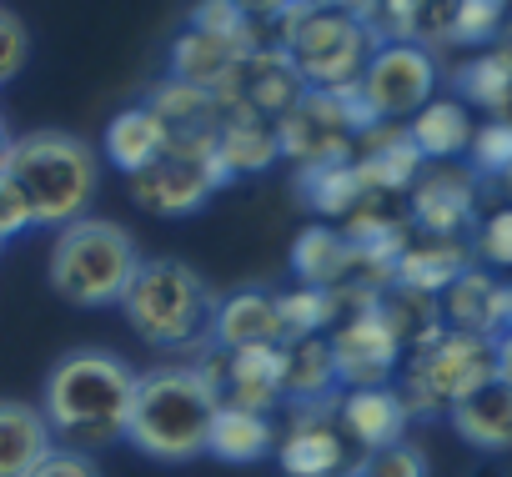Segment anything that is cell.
<instances>
[{
	"instance_id": "obj_17",
	"label": "cell",
	"mask_w": 512,
	"mask_h": 477,
	"mask_svg": "<svg viewBox=\"0 0 512 477\" xmlns=\"http://www.w3.org/2000/svg\"><path fill=\"white\" fill-rule=\"evenodd\" d=\"M292 272L302 287H317V292H367L362 257L342 236V226H322V221L307 226L292 247Z\"/></svg>"
},
{
	"instance_id": "obj_1",
	"label": "cell",
	"mask_w": 512,
	"mask_h": 477,
	"mask_svg": "<svg viewBox=\"0 0 512 477\" xmlns=\"http://www.w3.org/2000/svg\"><path fill=\"white\" fill-rule=\"evenodd\" d=\"M136 367H126L116 352H66L41 387V412L51 422L56 437H66V447L86 452L101 442L126 437V417L136 402Z\"/></svg>"
},
{
	"instance_id": "obj_19",
	"label": "cell",
	"mask_w": 512,
	"mask_h": 477,
	"mask_svg": "<svg viewBox=\"0 0 512 477\" xmlns=\"http://www.w3.org/2000/svg\"><path fill=\"white\" fill-rule=\"evenodd\" d=\"M211 347L241 352V347H282V322H277V292L246 287L216 302V327Z\"/></svg>"
},
{
	"instance_id": "obj_29",
	"label": "cell",
	"mask_w": 512,
	"mask_h": 477,
	"mask_svg": "<svg viewBox=\"0 0 512 477\" xmlns=\"http://www.w3.org/2000/svg\"><path fill=\"white\" fill-rule=\"evenodd\" d=\"M146 106L161 116V126H166L171 136H216V131H221V116H226L221 96L196 91V86H186V81L156 86Z\"/></svg>"
},
{
	"instance_id": "obj_16",
	"label": "cell",
	"mask_w": 512,
	"mask_h": 477,
	"mask_svg": "<svg viewBox=\"0 0 512 477\" xmlns=\"http://www.w3.org/2000/svg\"><path fill=\"white\" fill-rule=\"evenodd\" d=\"M327 407H337V402L292 412V427L277 442V462L287 477H342L347 472V447H342V432L332 427Z\"/></svg>"
},
{
	"instance_id": "obj_28",
	"label": "cell",
	"mask_w": 512,
	"mask_h": 477,
	"mask_svg": "<svg viewBox=\"0 0 512 477\" xmlns=\"http://www.w3.org/2000/svg\"><path fill=\"white\" fill-rule=\"evenodd\" d=\"M206 452L221 462H262L277 452V422L262 412L241 407H216V422L206 432Z\"/></svg>"
},
{
	"instance_id": "obj_36",
	"label": "cell",
	"mask_w": 512,
	"mask_h": 477,
	"mask_svg": "<svg viewBox=\"0 0 512 477\" xmlns=\"http://www.w3.org/2000/svg\"><path fill=\"white\" fill-rule=\"evenodd\" d=\"M26 61H31V31L16 11L0 6V86L16 81L26 71Z\"/></svg>"
},
{
	"instance_id": "obj_38",
	"label": "cell",
	"mask_w": 512,
	"mask_h": 477,
	"mask_svg": "<svg viewBox=\"0 0 512 477\" xmlns=\"http://www.w3.org/2000/svg\"><path fill=\"white\" fill-rule=\"evenodd\" d=\"M36 221H31V206H26V196L0 176V242H11V236H21V231H31Z\"/></svg>"
},
{
	"instance_id": "obj_2",
	"label": "cell",
	"mask_w": 512,
	"mask_h": 477,
	"mask_svg": "<svg viewBox=\"0 0 512 477\" xmlns=\"http://www.w3.org/2000/svg\"><path fill=\"white\" fill-rule=\"evenodd\" d=\"M0 176H6L26 196L36 226H71L96 201L101 156L76 131H56L51 126V131L16 136L6 166H0Z\"/></svg>"
},
{
	"instance_id": "obj_27",
	"label": "cell",
	"mask_w": 512,
	"mask_h": 477,
	"mask_svg": "<svg viewBox=\"0 0 512 477\" xmlns=\"http://www.w3.org/2000/svg\"><path fill=\"white\" fill-rule=\"evenodd\" d=\"M101 146H106V161H111L116 171L136 176V171H146L151 161H161V151L171 146V131L161 126V116H156L151 106H131V111L111 116Z\"/></svg>"
},
{
	"instance_id": "obj_23",
	"label": "cell",
	"mask_w": 512,
	"mask_h": 477,
	"mask_svg": "<svg viewBox=\"0 0 512 477\" xmlns=\"http://www.w3.org/2000/svg\"><path fill=\"white\" fill-rule=\"evenodd\" d=\"M447 422L477 452H512V387H502L492 377L487 387H477L472 397H462L447 412Z\"/></svg>"
},
{
	"instance_id": "obj_18",
	"label": "cell",
	"mask_w": 512,
	"mask_h": 477,
	"mask_svg": "<svg viewBox=\"0 0 512 477\" xmlns=\"http://www.w3.org/2000/svg\"><path fill=\"white\" fill-rule=\"evenodd\" d=\"M412 412L402 407L397 387H347L337 397V427H347V437L362 447V452H377V447H392V442H407Z\"/></svg>"
},
{
	"instance_id": "obj_14",
	"label": "cell",
	"mask_w": 512,
	"mask_h": 477,
	"mask_svg": "<svg viewBox=\"0 0 512 477\" xmlns=\"http://www.w3.org/2000/svg\"><path fill=\"white\" fill-rule=\"evenodd\" d=\"M251 51H256L251 36H221V31H196V26H186V31L176 36V46H171V81H186V86H196V91L221 96Z\"/></svg>"
},
{
	"instance_id": "obj_6",
	"label": "cell",
	"mask_w": 512,
	"mask_h": 477,
	"mask_svg": "<svg viewBox=\"0 0 512 477\" xmlns=\"http://www.w3.org/2000/svg\"><path fill=\"white\" fill-rule=\"evenodd\" d=\"M277 51L287 56V66L297 71V81L307 91H347L362 81L377 41L362 26V16H342V11H322V6H302L282 21Z\"/></svg>"
},
{
	"instance_id": "obj_43",
	"label": "cell",
	"mask_w": 512,
	"mask_h": 477,
	"mask_svg": "<svg viewBox=\"0 0 512 477\" xmlns=\"http://www.w3.org/2000/svg\"><path fill=\"white\" fill-rule=\"evenodd\" d=\"M11 141H16V136L6 131V121H0V166H6V156H11Z\"/></svg>"
},
{
	"instance_id": "obj_25",
	"label": "cell",
	"mask_w": 512,
	"mask_h": 477,
	"mask_svg": "<svg viewBox=\"0 0 512 477\" xmlns=\"http://www.w3.org/2000/svg\"><path fill=\"white\" fill-rule=\"evenodd\" d=\"M282 382H287V402L297 407H322L337 402V352L327 337H302L292 347H282Z\"/></svg>"
},
{
	"instance_id": "obj_37",
	"label": "cell",
	"mask_w": 512,
	"mask_h": 477,
	"mask_svg": "<svg viewBox=\"0 0 512 477\" xmlns=\"http://www.w3.org/2000/svg\"><path fill=\"white\" fill-rule=\"evenodd\" d=\"M186 26H196V31H221V36H251V21L231 6V0H201Z\"/></svg>"
},
{
	"instance_id": "obj_12",
	"label": "cell",
	"mask_w": 512,
	"mask_h": 477,
	"mask_svg": "<svg viewBox=\"0 0 512 477\" xmlns=\"http://www.w3.org/2000/svg\"><path fill=\"white\" fill-rule=\"evenodd\" d=\"M201 372H206V382H211V392H216L221 407H241V412L272 417V407L287 402L282 347H241V352L211 347L201 357Z\"/></svg>"
},
{
	"instance_id": "obj_24",
	"label": "cell",
	"mask_w": 512,
	"mask_h": 477,
	"mask_svg": "<svg viewBox=\"0 0 512 477\" xmlns=\"http://www.w3.org/2000/svg\"><path fill=\"white\" fill-rule=\"evenodd\" d=\"M216 156H221L226 181H231V176H256V171H267V166L282 156L277 121H262V116H246V111H231V106H226L221 131H216Z\"/></svg>"
},
{
	"instance_id": "obj_3",
	"label": "cell",
	"mask_w": 512,
	"mask_h": 477,
	"mask_svg": "<svg viewBox=\"0 0 512 477\" xmlns=\"http://www.w3.org/2000/svg\"><path fill=\"white\" fill-rule=\"evenodd\" d=\"M216 407L221 402L201 367H151L136 377L126 442L156 462H191L206 452Z\"/></svg>"
},
{
	"instance_id": "obj_30",
	"label": "cell",
	"mask_w": 512,
	"mask_h": 477,
	"mask_svg": "<svg viewBox=\"0 0 512 477\" xmlns=\"http://www.w3.org/2000/svg\"><path fill=\"white\" fill-rule=\"evenodd\" d=\"M457 101L462 106H482L487 121H512V41L467 61L457 71Z\"/></svg>"
},
{
	"instance_id": "obj_11",
	"label": "cell",
	"mask_w": 512,
	"mask_h": 477,
	"mask_svg": "<svg viewBox=\"0 0 512 477\" xmlns=\"http://www.w3.org/2000/svg\"><path fill=\"white\" fill-rule=\"evenodd\" d=\"M372 121H397L407 126L432 96H437V61L427 46L402 41V46H377L362 81H357Z\"/></svg>"
},
{
	"instance_id": "obj_41",
	"label": "cell",
	"mask_w": 512,
	"mask_h": 477,
	"mask_svg": "<svg viewBox=\"0 0 512 477\" xmlns=\"http://www.w3.org/2000/svg\"><path fill=\"white\" fill-rule=\"evenodd\" d=\"M492 367H497V382L512 387V327L502 337H492Z\"/></svg>"
},
{
	"instance_id": "obj_35",
	"label": "cell",
	"mask_w": 512,
	"mask_h": 477,
	"mask_svg": "<svg viewBox=\"0 0 512 477\" xmlns=\"http://www.w3.org/2000/svg\"><path fill=\"white\" fill-rule=\"evenodd\" d=\"M472 257L487 267H512V206H497L472 231Z\"/></svg>"
},
{
	"instance_id": "obj_40",
	"label": "cell",
	"mask_w": 512,
	"mask_h": 477,
	"mask_svg": "<svg viewBox=\"0 0 512 477\" xmlns=\"http://www.w3.org/2000/svg\"><path fill=\"white\" fill-rule=\"evenodd\" d=\"M231 6H236V11L251 21V31H256V26H282V21L302 6V0H231Z\"/></svg>"
},
{
	"instance_id": "obj_13",
	"label": "cell",
	"mask_w": 512,
	"mask_h": 477,
	"mask_svg": "<svg viewBox=\"0 0 512 477\" xmlns=\"http://www.w3.org/2000/svg\"><path fill=\"white\" fill-rule=\"evenodd\" d=\"M407 221L422 236H462L477 226V176L457 166H432L407 191Z\"/></svg>"
},
{
	"instance_id": "obj_10",
	"label": "cell",
	"mask_w": 512,
	"mask_h": 477,
	"mask_svg": "<svg viewBox=\"0 0 512 477\" xmlns=\"http://www.w3.org/2000/svg\"><path fill=\"white\" fill-rule=\"evenodd\" d=\"M342 302H352V312L342 317V327L327 337L337 352V377L347 387H387V377L402 367V332L387 312L382 292H337Z\"/></svg>"
},
{
	"instance_id": "obj_42",
	"label": "cell",
	"mask_w": 512,
	"mask_h": 477,
	"mask_svg": "<svg viewBox=\"0 0 512 477\" xmlns=\"http://www.w3.org/2000/svg\"><path fill=\"white\" fill-rule=\"evenodd\" d=\"M307 6H322V11H342V16H367L372 0H307Z\"/></svg>"
},
{
	"instance_id": "obj_9",
	"label": "cell",
	"mask_w": 512,
	"mask_h": 477,
	"mask_svg": "<svg viewBox=\"0 0 512 477\" xmlns=\"http://www.w3.org/2000/svg\"><path fill=\"white\" fill-rule=\"evenodd\" d=\"M226 186L216 136H171L161 161L131 176V196L151 216H191Z\"/></svg>"
},
{
	"instance_id": "obj_4",
	"label": "cell",
	"mask_w": 512,
	"mask_h": 477,
	"mask_svg": "<svg viewBox=\"0 0 512 477\" xmlns=\"http://www.w3.org/2000/svg\"><path fill=\"white\" fill-rule=\"evenodd\" d=\"M141 262L146 257L136 252V236L126 226L81 216L56 231L46 277H51V292L71 307H121Z\"/></svg>"
},
{
	"instance_id": "obj_34",
	"label": "cell",
	"mask_w": 512,
	"mask_h": 477,
	"mask_svg": "<svg viewBox=\"0 0 512 477\" xmlns=\"http://www.w3.org/2000/svg\"><path fill=\"white\" fill-rule=\"evenodd\" d=\"M352 477H427V457L412 442H392V447L362 452V462L352 467Z\"/></svg>"
},
{
	"instance_id": "obj_33",
	"label": "cell",
	"mask_w": 512,
	"mask_h": 477,
	"mask_svg": "<svg viewBox=\"0 0 512 477\" xmlns=\"http://www.w3.org/2000/svg\"><path fill=\"white\" fill-rule=\"evenodd\" d=\"M467 156H472V176L502 181V176L512 171V121H482V126L472 131Z\"/></svg>"
},
{
	"instance_id": "obj_22",
	"label": "cell",
	"mask_w": 512,
	"mask_h": 477,
	"mask_svg": "<svg viewBox=\"0 0 512 477\" xmlns=\"http://www.w3.org/2000/svg\"><path fill=\"white\" fill-rule=\"evenodd\" d=\"M512 0H422V41L482 46L507 26Z\"/></svg>"
},
{
	"instance_id": "obj_45",
	"label": "cell",
	"mask_w": 512,
	"mask_h": 477,
	"mask_svg": "<svg viewBox=\"0 0 512 477\" xmlns=\"http://www.w3.org/2000/svg\"><path fill=\"white\" fill-rule=\"evenodd\" d=\"M502 186H507V191H512V171H507V176H502Z\"/></svg>"
},
{
	"instance_id": "obj_46",
	"label": "cell",
	"mask_w": 512,
	"mask_h": 477,
	"mask_svg": "<svg viewBox=\"0 0 512 477\" xmlns=\"http://www.w3.org/2000/svg\"><path fill=\"white\" fill-rule=\"evenodd\" d=\"M0 247H6V242H0Z\"/></svg>"
},
{
	"instance_id": "obj_5",
	"label": "cell",
	"mask_w": 512,
	"mask_h": 477,
	"mask_svg": "<svg viewBox=\"0 0 512 477\" xmlns=\"http://www.w3.org/2000/svg\"><path fill=\"white\" fill-rule=\"evenodd\" d=\"M216 292L186 267V262H141L136 282L121 297V317L146 347L166 352H196L211 347L216 327Z\"/></svg>"
},
{
	"instance_id": "obj_39",
	"label": "cell",
	"mask_w": 512,
	"mask_h": 477,
	"mask_svg": "<svg viewBox=\"0 0 512 477\" xmlns=\"http://www.w3.org/2000/svg\"><path fill=\"white\" fill-rule=\"evenodd\" d=\"M31 477H101V467L91 462V452H76V447H56Z\"/></svg>"
},
{
	"instance_id": "obj_44",
	"label": "cell",
	"mask_w": 512,
	"mask_h": 477,
	"mask_svg": "<svg viewBox=\"0 0 512 477\" xmlns=\"http://www.w3.org/2000/svg\"><path fill=\"white\" fill-rule=\"evenodd\" d=\"M507 312H512V282H507Z\"/></svg>"
},
{
	"instance_id": "obj_26",
	"label": "cell",
	"mask_w": 512,
	"mask_h": 477,
	"mask_svg": "<svg viewBox=\"0 0 512 477\" xmlns=\"http://www.w3.org/2000/svg\"><path fill=\"white\" fill-rule=\"evenodd\" d=\"M472 111L457 101V96H432L412 121H407V136H412V146L422 151V161H452V156H462L467 146H472Z\"/></svg>"
},
{
	"instance_id": "obj_21",
	"label": "cell",
	"mask_w": 512,
	"mask_h": 477,
	"mask_svg": "<svg viewBox=\"0 0 512 477\" xmlns=\"http://www.w3.org/2000/svg\"><path fill=\"white\" fill-rule=\"evenodd\" d=\"M467 267H472V247L462 236H417V242H407V252L397 262L392 287H407L417 297H442Z\"/></svg>"
},
{
	"instance_id": "obj_15",
	"label": "cell",
	"mask_w": 512,
	"mask_h": 477,
	"mask_svg": "<svg viewBox=\"0 0 512 477\" xmlns=\"http://www.w3.org/2000/svg\"><path fill=\"white\" fill-rule=\"evenodd\" d=\"M442 327L447 332H467V337H502L512 327L507 312V282H497L487 267H467L442 297H437Z\"/></svg>"
},
{
	"instance_id": "obj_7",
	"label": "cell",
	"mask_w": 512,
	"mask_h": 477,
	"mask_svg": "<svg viewBox=\"0 0 512 477\" xmlns=\"http://www.w3.org/2000/svg\"><path fill=\"white\" fill-rule=\"evenodd\" d=\"M497 377L492 367V342L487 337H467V332H432L427 342H417L402 362V407L417 417L432 412H452L462 397H472L477 387H487Z\"/></svg>"
},
{
	"instance_id": "obj_8",
	"label": "cell",
	"mask_w": 512,
	"mask_h": 477,
	"mask_svg": "<svg viewBox=\"0 0 512 477\" xmlns=\"http://www.w3.org/2000/svg\"><path fill=\"white\" fill-rule=\"evenodd\" d=\"M372 126V111L357 86L347 91H302L292 111L277 121L282 156L297 166H327V161H352L357 136Z\"/></svg>"
},
{
	"instance_id": "obj_31",
	"label": "cell",
	"mask_w": 512,
	"mask_h": 477,
	"mask_svg": "<svg viewBox=\"0 0 512 477\" xmlns=\"http://www.w3.org/2000/svg\"><path fill=\"white\" fill-rule=\"evenodd\" d=\"M297 186H302V201L317 211V216H352L367 196H362V181H357V171H352V161H327V166H302V176H297Z\"/></svg>"
},
{
	"instance_id": "obj_20",
	"label": "cell",
	"mask_w": 512,
	"mask_h": 477,
	"mask_svg": "<svg viewBox=\"0 0 512 477\" xmlns=\"http://www.w3.org/2000/svg\"><path fill=\"white\" fill-rule=\"evenodd\" d=\"M56 452V432L36 402L0 397V477H31Z\"/></svg>"
},
{
	"instance_id": "obj_32",
	"label": "cell",
	"mask_w": 512,
	"mask_h": 477,
	"mask_svg": "<svg viewBox=\"0 0 512 477\" xmlns=\"http://www.w3.org/2000/svg\"><path fill=\"white\" fill-rule=\"evenodd\" d=\"M337 317H342V297H337V292H317V287L277 292L282 347H292V342H302V337H322V327H332Z\"/></svg>"
}]
</instances>
